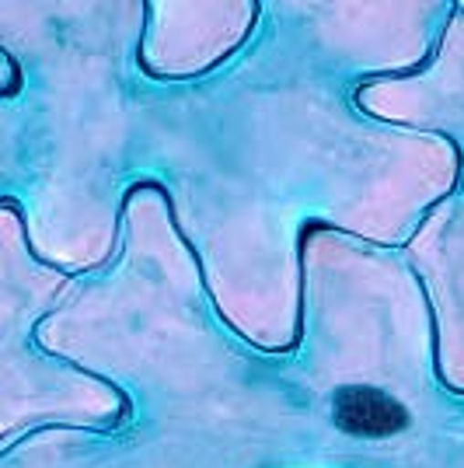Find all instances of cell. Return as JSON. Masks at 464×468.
Returning <instances> with one entry per match:
<instances>
[{
	"instance_id": "cell-1",
	"label": "cell",
	"mask_w": 464,
	"mask_h": 468,
	"mask_svg": "<svg viewBox=\"0 0 464 468\" xmlns=\"http://www.w3.org/2000/svg\"><path fill=\"white\" fill-rule=\"evenodd\" d=\"M332 420L343 433L367 437V441H381V437H395V433L408 430L406 406L398 399H391L387 391L370 388V385H346L335 391Z\"/></svg>"
}]
</instances>
